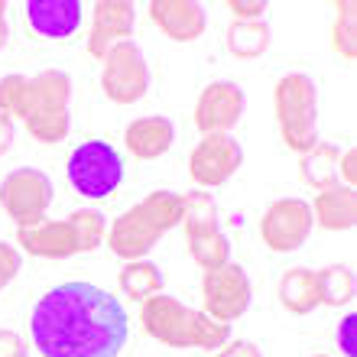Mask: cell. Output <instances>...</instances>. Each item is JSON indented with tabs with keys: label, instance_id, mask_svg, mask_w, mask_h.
I'll use <instances>...</instances> for the list:
<instances>
[{
	"label": "cell",
	"instance_id": "cell-30",
	"mask_svg": "<svg viewBox=\"0 0 357 357\" xmlns=\"http://www.w3.org/2000/svg\"><path fill=\"white\" fill-rule=\"evenodd\" d=\"M218 357H264L254 341H227L225 348L218 351Z\"/></svg>",
	"mask_w": 357,
	"mask_h": 357
},
{
	"label": "cell",
	"instance_id": "cell-26",
	"mask_svg": "<svg viewBox=\"0 0 357 357\" xmlns=\"http://www.w3.org/2000/svg\"><path fill=\"white\" fill-rule=\"evenodd\" d=\"M20 266H23V254H20L13 244H3V241H0V292L17 280Z\"/></svg>",
	"mask_w": 357,
	"mask_h": 357
},
{
	"label": "cell",
	"instance_id": "cell-19",
	"mask_svg": "<svg viewBox=\"0 0 357 357\" xmlns=\"http://www.w3.org/2000/svg\"><path fill=\"white\" fill-rule=\"evenodd\" d=\"M299 172L302 182L315 192L341 185V150L331 143H315L309 153H302Z\"/></svg>",
	"mask_w": 357,
	"mask_h": 357
},
{
	"label": "cell",
	"instance_id": "cell-32",
	"mask_svg": "<svg viewBox=\"0 0 357 357\" xmlns=\"http://www.w3.org/2000/svg\"><path fill=\"white\" fill-rule=\"evenodd\" d=\"M13 137H17V123L10 121L7 114H0V156L13 146Z\"/></svg>",
	"mask_w": 357,
	"mask_h": 357
},
{
	"label": "cell",
	"instance_id": "cell-23",
	"mask_svg": "<svg viewBox=\"0 0 357 357\" xmlns=\"http://www.w3.org/2000/svg\"><path fill=\"white\" fill-rule=\"evenodd\" d=\"M162 270L150 260H130L121 270V289L130 296L133 302H146L150 296L162 292Z\"/></svg>",
	"mask_w": 357,
	"mask_h": 357
},
{
	"label": "cell",
	"instance_id": "cell-34",
	"mask_svg": "<svg viewBox=\"0 0 357 357\" xmlns=\"http://www.w3.org/2000/svg\"><path fill=\"white\" fill-rule=\"evenodd\" d=\"M312 357H328V354H312Z\"/></svg>",
	"mask_w": 357,
	"mask_h": 357
},
{
	"label": "cell",
	"instance_id": "cell-24",
	"mask_svg": "<svg viewBox=\"0 0 357 357\" xmlns=\"http://www.w3.org/2000/svg\"><path fill=\"white\" fill-rule=\"evenodd\" d=\"M319 276V299L321 305H351L354 302V292H357V282H354V270L351 266H341V264H331L325 270H315Z\"/></svg>",
	"mask_w": 357,
	"mask_h": 357
},
{
	"label": "cell",
	"instance_id": "cell-9",
	"mask_svg": "<svg viewBox=\"0 0 357 357\" xmlns=\"http://www.w3.org/2000/svg\"><path fill=\"white\" fill-rule=\"evenodd\" d=\"M0 205L13 218L17 227L39 225L46 218L49 205H52V182L46 172L39 169H13L3 182H0Z\"/></svg>",
	"mask_w": 357,
	"mask_h": 357
},
{
	"label": "cell",
	"instance_id": "cell-5",
	"mask_svg": "<svg viewBox=\"0 0 357 357\" xmlns=\"http://www.w3.org/2000/svg\"><path fill=\"white\" fill-rule=\"evenodd\" d=\"M104 237H107V221L94 208H78L62 221L43 218L39 225L17 227V244L29 257H43V260H66V257L85 254L101 247Z\"/></svg>",
	"mask_w": 357,
	"mask_h": 357
},
{
	"label": "cell",
	"instance_id": "cell-6",
	"mask_svg": "<svg viewBox=\"0 0 357 357\" xmlns=\"http://www.w3.org/2000/svg\"><path fill=\"white\" fill-rule=\"evenodd\" d=\"M273 111L280 123V137L289 150L302 156L319 143V88L309 75L302 72L282 75L273 91Z\"/></svg>",
	"mask_w": 357,
	"mask_h": 357
},
{
	"label": "cell",
	"instance_id": "cell-18",
	"mask_svg": "<svg viewBox=\"0 0 357 357\" xmlns=\"http://www.w3.org/2000/svg\"><path fill=\"white\" fill-rule=\"evenodd\" d=\"M312 208V221L325 231H351L357 225V195L348 185H335V188H321L315 195Z\"/></svg>",
	"mask_w": 357,
	"mask_h": 357
},
{
	"label": "cell",
	"instance_id": "cell-16",
	"mask_svg": "<svg viewBox=\"0 0 357 357\" xmlns=\"http://www.w3.org/2000/svg\"><path fill=\"white\" fill-rule=\"evenodd\" d=\"M23 10H26L29 29L43 39H68L82 26L78 0H29Z\"/></svg>",
	"mask_w": 357,
	"mask_h": 357
},
{
	"label": "cell",
	"instance_id": "cell-33",
	"mask_svg": "<svg viewBox=\"0 0 357 357\" xmlns=\"http://www.w3.org/2000/svg\"><path fill=\"white\" fill-rule=\"evenodd\" d=\"M7 3L0 0V49L7 46V39H10V23H7Z\"/></svg>",
	"mask_w": 357,
	"mask_h": 357
},
{
	"label": "cell",
	"instance_id": "cell-29",
	"mask_svg": "<svg viewBox=\"0 0 357 357\" xmlns=\"http://www.w3.org/2000/svg\"><path fill=\"white\" fill-rule=\"evenodd\" d=\"M0 357H26V344L17 331L0 328Z\"/></svg>",
	"mask_w": 357,
	"mask_h": 357
},
{
	"label": "cell",
	"instance_id": "cell-10",
	"mask_svg": "<svg viewBox=\"0 0 357 357\" xmlns=\"http://www.w3.org/2000/svg\"><path fill=\"white\" fill-rule=\"evenodd\" d=\"M250 280L247 270L241 264H225L218 270H208L202 280V302H205V315H211L215 321L231 325L234 319H241L250 309Z\"/></svg>",
	"mask_w": 357,
	"mask_h": 357
},
{
	"label": "cell",
	"instance_id": "cell-7",
	"mask_svg": "<svg viewBox=\"0 0 357 357\" xmlns=\"http://www.w3.org/2000/svg\"><path fill=\"white\" fill-rule=\"evenodd\" d=\"M68 185L85 198H107L123 182V160L107 140H85L66 166Z\"/></svg>",
	"mask_w": 357,
	"mask_h": 357
},
{
	"label": "cell",
	"instance_id": "cell-3",
	"mask_svg": "<svg viewBox=\"0 0 357 357\" xmlns=\"http://www.w3.org/2000/svg\"><path fill=\"white\" fill-rule=\"evenodd\" d=\"M140 325L150 338L169 348L221 351L231 341V325L215 321L198 309H188L166 292H156L146 302H140Z\"/></svg>",
	"mask_w": 357,
	"mask_h": 357
},
{
	"label": "cell",
	"instance_id": "cell-22",
	"mask_svg": "<svg viewBox=\"0 0 357 357\" xmlns=\"http://www.w3.org/2000/svg\"><path fill=\"white\" fill-rule=\"evenodd\" d=\"M227 49H231V56L237 59H257L264 56L266 49H270V26H266L264 20H234L231 26H227Z\"/></svg>",
	"mask_w": 357,
	"mask_h": 357
},
{
	"label": "cell",
	"instance_id": "cell-20",
	"mask_svg": "<svg viewBox=\"0 0 357 357\" xmlns=\"http://www.w3.org/2000/svg\"><path fill=\"white\" fill-rule=\"evenodd\" d=\"M280 302L292 315H309L312 309H319V276L315 270H305V266H296V270H286L280 280Z\"/></svg>",
	"mask_w": 357,
	"mask_h": 357
},
{
	"label": "cell",
	"instance_id": "cell-21",
	"mask_svg": "<svg viewBox=\"0 0 357 357\" xmlns=\"http://www.w3.org/2000/svg\"><path fill=\"white\" fill-rule=\"evenodd\" d=\"M188 254L202 270H218V266L231 264V241L225 237L221 227H205V231H188Z\"/></svg>",
	"mask_w": 357,
	"mask_h": 357
},
{
	"label": "cell",
	"instance_id": "cell-14",
	"mask_svg": "<svg viewBox=\"0 0 357 357\" xmlns=\"http://www.w3.org/2000/svg\"><path fill=\"white\" fill-rule=\"evenodd\" d=\"M133 23H137V7L127 3V0H101V3H94L88 52L94 59H104L117 43H127L133 36Z\"/></svg>",
	"mask_w": 357,
	"mask_h": 357
},
{
	"label": "cell",
	"instance_id": "cell-2",
	"mask_svg": "<svg viewBox=\"0 0 357 357\" xmlns=\"http://www.w3.org/2000/svg\"><path fill=\"white\" fill-rule=\"evenodd\" d=\"M72 78L59 68H46L39 75H3L0 78V114L13 123H26L33 140L62 143L72 130L68 117Z\"/></svg>",
	"mask_w": 357,
	"mask_h": 357
},
{
	"label": "cell",
	"instance_id": "cell-31",
	"mask_svg": "<svg viewBox=\"0 0 357 357\" xmlns=\"http://www.w3.org/2000/svg\"><path fill=\"white\" fill-rule=\"evenodd\" d=\"M354 162H357V153H354V150L341 153V185L354 188V182H357V169H354Z\"/></svg>",
	"mask_w": 357,
	"mask_h": 357
},
{
	"label": "cell",
	"instance_id": "cell-28",
	"mask_svg": "<svg viewBox=\"0 0 357 357\" xmlns=\"http://www.w3.org/2000/svg\"><path fill=\"white\" fill-rule=\"evenodd\" d=\"M354 328H357V315L348 312L338 325V344H341V351H344V357H357V331Z\"/></svg>",
	"mask_w": 357,
	"mask_h": 357
},
{
	"label": "cell",
	"instance_id": "cell-13",
	"mask_svg": "<svg viewBox=\"0 0 357 357\" xmlns=\"http://www.w3.org/2000/svg\"><path fill=\"white\" fill-rule=\"evenodd\" d=\"M244 104H247V98L241 85H234V82H215V85H208L205 91L198 94L195 127L202 130V137H208V133H227L241 121Z\"/></svg>",
	"mask_w": 357,
	"mask_h": 357
},
{
	"label": "cell",
	"instance_id": "cell-27",
	"mask_svg": "<svg viewBox=\"0 0 357 357\" xmlns=\"http://www.w3.org/2000/svg\"><path fill=\"white\" fill-rule=\"evenodd\" d=\"M227 10L234 13V20L250 23V20H264V13L270 10V3H266V0H231Z\"/></svg>",
	"mask_w": 357,
	"mask_h": 357
},
{
	"label": "cell",
	"instance_id": "cell-12",
	"mask_svg": "<svg viewBox=\"0 0 357 357\" xmlns=\"http://www.w3.org/2000/svg\"><path fill=\"white\" fill-rule=\"evenodd\" d=\"M312 227V208L302 198H280L266 208L264 221H260V237L273 254H292L309 241Z\"/></svg>",
	"mask_w": 357,
	"mask_h": 357
},
{
	"label": "cell",
	"instance_id": "cell-11",
	"mask_svg": "<svg viewBox=\"0 0 357 357\" xmlns=\"http://www.w3.org/2000/svg\"><path fill=\"white\" fill-rule=\"evenodd\" d=\"M244 162V146L231 133H208L188 156V176L202 192L221 188Z\"/></svg>",
	"mask_w": 357,
	"mask_h": 357
},
{
	"label": "cell",
	"instance_id": "cell-8",
	"mask_svg": "<svg viewBox=\"0 0 357 357\" xmlns=\"http://www.w3.org/2000/svg\"><path fill=\"white\" fill-rule=\"evenodd\" d=\"M104 72H101V88L114 104H137L146 98L150 91V66L143 59L140 46L127 39L101 59Z\"/></svg>",
	"mask_w": 357,
	"mask_h": 357
},
{
	"label": "cell",
	"instance_id": "cell-4",
	"mask_svg": "<svg viewBox=\"0 0 357 357\" xmlns=\"http://www.w3.org/2000/svg\"><path fill=\"white\" fill-rule=\"evenodd\" d=\"M182 225V195L176 192H150V195L127 208L107 227V247L121 260H143L156 241L166 237L172 227Z\"/></svg>",
	"mask_w": 357,
	"mask_h": 357
},
{
	"label": "cell",
	"instance_id": "cell-25",
	"mask_svg": "<svg viewBox=\"0 0 357 357\" xmlns=\"http://www.w3.org/2000/svg\"><path fill=\"white\" fill-rule=\"evenodd\" d=\"M354 3H338V20H335V29H331V43L341 56L354 62L357 59V23H354Z\"/></svg>",
	"mask_w": 357,
	"mask_h": 357
},
{
	"label": "cell",
	"instance_id": "cell-1",
	"mask_svg": "<svg viewBox=\"0 0 357 357\" xmlns=\"http://www.w3.org/2000/svg\"><path fill=\"white\" fill-rule=\"evenodd\" d=\"M29 335L43 357H117L130 335V319L107 289L72 280L36 302Z\"/></svg>",
	"mask_w": 357,
	"mask_h": 357
},
{
	"label": "cell",
	"instance_id": "cell-17",
	"mask_svg": "<svg viewBox=\"0 0 357 357\" xmlns=\"http://www.w3.org/2000/svg\"><path fill=\"white\" fill-rule=\"evenodd\" d=\"M172 140H176V127H172L169 117L162 114H150V117H140L133 121L127 130H123V143L127 150L133 153V160H160L162 153H169Z\"/></svg>",
	"mask_w": 357,
	"mask_h": 357
},
{
	"label": "cell",
	"instance_id": "cell-15",
	"mask_svg": "<svg viewBox=\"0 0 357 357\" xmlns=\"http://www.w3.org/2000/svg\"><path fill=\"white\" fill-rule=\"evenodd\" d=\"M150 17L176 43H195L208 26L205 7L195 0H153Z\"/></svg>",
	"mask_w": 357,
	"mask_h": 357
}]
</instances>
